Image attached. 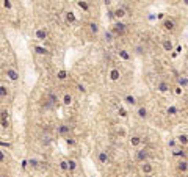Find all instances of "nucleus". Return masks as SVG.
Wrapping results in <instances>:
<instances>
[{"label": "nucleus", "instance_id": "f257e3e1", "mask_svg": "<svg viewBox=\"0 0 188 177\" xmlns=\"http://www.w3.org/2000/svg\"><path fill=\"white\" fill-rule=\"evenodd\" d=\"M111 33H113V36L116 38V36H122L126 32H127V25L126 24H122V22H116L113 27H111V30H110Z\"/></svg>", "mask_w": 188, "mask_h": 177}, {"label": "nucleus", "instance_id": "f03ea898", "mask_svg": "<svg viewBox=\"0 0 188 177\" xmlns=\"http://www.w3.org/2000/svg\"><path fill=\"white\" fill-rule=\"evenodd\" d=\"M5 75H6L9 80H13V81L19 80V72H17L16 69H13V67H6V69H5Z\"/></svg>", "mask_w": 188, "mask_h": 177}, {"label": "nucleus", "instance_id": "7ed1b4c3", "mask_svg": "<svg viewBox=\"0 0 188 177\" xmlns=\"http://www.w3.org/2000/svg\"><path fill=\"white\" fill-rule=\"evenodd\" d=\"M46 100H47L52 107H55V105L58 104V96H57V94L53 92V91H49L47 96H46Z\"/></svg>", "mask_w": 188, "mask_h": 177}, {"label": "nucleus", "instance_id": "20e7f679", "mask_svg": "<svg viewBox=\"0 0 188 177\" xmlns=\"http://www.w3.org/2000/svg\"><path fill=\"white\" fill-rule=\"evenodd\" d=\"M163 27H165V30H168V32H174V28H176V22H174V19L168 17V19H165Z\"/></svg>", "mask_w": 188, "mask_h": 177}, {"label": "nucleus", "instance_id": "39448f33", "mask_svg": "<svg viewBox=\"0 0 188 177\" xmlns=\"http://www.w3.org/2000/svg\"><path fill=\"white\" fill-rule=\"evenodd\" d=\"M137 160L138 161H141V163H144L146 160H147V157H149V154H147V151H146V149H140V151L137 152Z\"/></svg>", "mask_w": 188, "mask_h": 177}, {"label": "nucleus", "instance_id": "423d86ee", "mask_svg": "<svg viewBox=\"0 0 188 177\" xmlns=\"http://www.w3.org/2000/svg\"><path fill=\"white\" fill-rule=\"evenodd\" d=\"M171 88H169V85L166 83V81H158L157 83V91L158 92H168Z\"/></svg>", "mask_w": 188, "mask_h": 177}, {"label": "nucleus", "instance_id": "0eeeda50", "mask_svg": "<svg viewBox=\"0 0 188 177\" xmlns=\"http://www.w3.org/2000/svg\"><path fill=\"white\" fill-rule=\"evenodd\" d=\"M126 16V8H116L115 11H113V17H116V19H122Z\"/></svg>", "mask_w": 188, "mask_h": 177}, {"label": "nucleus", "instance_id": "6e6552de", "mask_svg": "<svg viewBox=\"0 0 188 177\" xmlns=\"http://www.w3.org/2000/svg\"><path fill=\"white\" fill-rule=\"evenodd\" d=\"M97 160H99V163H100V165H107V161H108V154H107L105 151L99 152V155H97Z\"/></svg>", "mask_w": 188, "mask_h": 177}, {"label": "nucleus", "instance_id": "1a4fd4ad", "mask_svg": "<svg viewBox=\"0 0 188 177\" xmlns=\"http://www.w3.org/2000/svg\"><path fill=\"white\" fill-rule=\"evenodd\" d=\"M58 133H60V135H69V133H71V126H68V124L60 126V127H58Z\"/></svg>", "mask_w": 188, "mask_h": 177}, {"label": "nucleus", "instance_id": "9d476101", "mask_svg": "<svg viewBox=\"0 0 188 177\" xmlns=\"http://www.w3.org/2000/svg\"><path fill=\"white\" fill-rule=\"evenodd\" d=\"M47 38V32H46V28H38L36 30V39H46Z\"/></svg>", "mask_w": 188, "mask_h": 177}, {"label": "nucleus", "instance_id": "9b49d317", "mask_svg": "<svg viewBox=\"0 0 188 177\" xmlns=\"http://www.w3.org/2000/svg\"><path fill=\"white\" fill-rule=\"evenodd\" d=\"M172 155L174 157H186V151H185V149H174V151H172ZM186 160V158H185Z\"/></svg>", "mask_w": 188, "mask_h": 177}, {"label": "nucleus", "instance_id": "f8f14e48", "mask_svg": "<svg viewBox=\"0 0 188 177\" xmlns=\"http://www.w3.org/2000/svg\"><path fill=\"white\" fill-rule=\"evenodd\" d=\"M172 41L171 39H163V49H165V52H171L172 50Z\"/></svg>", "mask_w": 188, "mask_h": 177}, {"label": "nucleus", "instance_id": "ddd939ff", "mask_svg": "<svg viewBox=\"0 0 188 177\" xmlns=\"http://www.w3.org/2000/svg\"><path fill=\"white\" fill-rule=\"evenodd\" d=\"M124 102L129 104V105H135V104H137V97L132 96V94H127V96L124 97Z\"/></svg>", "mask_w": 188, "mask_h": 177}, {"label": "nucleus", "instance_id": "4468645a", "mask_svg": "<svg viewBox=\"0 0 188 177\" xmlns=\"http://www.w3.org/2000/svg\"><path fill=\"white\" fill-rule=\"evenodd\" d=\"M186 165H188L186 160H180V161L177 163V169H179L180 172H186V168H188Z\"/></svg>", "mask_w": 188, "mask_h": 177}, {"label": "nucleus", "instance_id": "2eb2a0df", "mask_svg": "<svg viewBox=\"0 0 188 177\" xmlns=\"http://www.w3.org/2000/svg\"><path fill=\"white\" fill-rule=\"evenodd\" d=\"M137 115H138V118H141V119L147 118V108H146V107H140L138 111H137Z\"/></svg>", "mask_w": 188, "mask_h": 177}, {"label": "nucleus", "instance_id": "dca6fc26", "mask_svg": "<svg viewBox=\"0 0 188 177\" xmlns=\"http://www.w3.org/2000/svg\"><path fill=\"white\" fill-rule=\"evenodd\" d=\"M141 169H143V172L149 174V172H152V165H151L149 161H144V163H143V166H141Z\"/></svg>", "mask_w": 188, "mask_h": 177}, {"label": "nucleus", "instance_id": "f3484780", "mask_svg": "<svg viewBox=\"0 0 188 177\" xmlns=\"http://www.w3.org/2000/svg\"><path fill=\"white\" fill-rule=\"evenodd\" d=\"M119 77H121V72H119L118 69H111V71H110V78H111L113 81L119 80Z\"/></svg>", "mask_w": 188, "mask_h": 177}, {"label": "nucleus", "instance_id": "a211bd4d", "mask_svg": "<svg viewBox=\"0 0 188 177\" xmlns=\"http://www.w3.org/2000/svg\"><path fill=\"white\" fill-rule=\"evenodd\" d=\"M77 6L83 11H89V3L88 2H77Z\"/></svg>", "mask_w": 188, "mask_h": 177}, {"label": "nucleus", "instance_id": "6ab92c4d", "mask_svg": "<svg viewBox=\"0 0 188 177\" xmlns=\"http://www.w3.org/2000/svg\"><path fill=\"white\" fill-rule=\"evenodd\" d=\"M66 77H68V72H66L64 69H60V71L57 72V78H58V80H66Z\"/></svg>", "mask_w": 188, "mask_h": 177}, {"label": "nucleus", "instance_id": "aec40b11", "mask_svg": "<svg viewBox=\"0 0 188 177\" xmlns=\"http://www.w3.org/2000/svg\"><path fill=\"white\" fill-rule=\"evenodd\" d=\"M63 104L64 105H71L72 104V96H71V94H64V96H63Z\"/></svg>", "mask_w": 188, "mask_h": 177}, {"label": "nucleus", "instance_id": "412c9836", "mask_svg": "<svg viewBox=\"0 0 188 177\" xmlns=\"http://www.w3.org/2000/svg\"><path fill=\"white\" fill-rule=\"evenodd\" d=\"M89 30H91L94 35H96V33L99 32V24H97V22H91V24H89Z\"/></svg>", "mask_w": 188, "mask_h": 177}, {"label": "nucleus", "instance_id": "4be33fe9", "mask_svg": "<svg viewBox=\"0 0 188 177\" xmlns=\"http://www.w3.org/2000/svg\"><path fill=\"white\" fill-rule=\"evenodd\" d=\"M118 55H119L121 58H122V60H130V58H132V57L129 55V53H127V50H119V52H118Z\"/></svg>", "mask_w": 188, "mask_h": 177}, {"label": "nucleus", "instance_id": "5701e85b", "mask_svg": "<svg viewBox=\"0 0 188 177\" xmlns=\"http://www.w3.org/2000/svg\"><path fill=\"white\" fill-rule=\"evenodd\" d=\"M130 144L132 146H140L141 144V138L140 137H132L130 138Z\"/></svg>", "mask_w": 188, "mask_h": 177}, {"label": "nucleus", "instance_id": "b1692460", "mask_svg": "<svg viewBox=\"0 0 188 177\" xmlns=\"http://www.w3.org/2000/svg\"><path fill=\"white\" fill-rule=\"evenodd\" d=\"M77 168V161L75 160H68V171H74Z\"/></svg>", "mask_w": 188, "mask_h": 177}, {"label": "nucleus", "instance_id": "393cba45", "mask_svg": "<svg viewBox=\"0 0 188 177\" xmlns=\"http://www.w3.org/2000/svg\"><path fill=\"white\" fill-rule=\"evenodd\" d=\"M8 96V88L6 86H0V99H3Z\"/></svg>", "mask_w": 188, "mask_h": 177}, {"label": "nucleus", "instance_id": "a878e982", "mask_svg": "<svg viewBox=\"0 0 188 177\" xmlns=\"http://www.w3.org/2000/svg\"><path fill=\"white\" fill-rule=\"evenodd\" d=\"M27 163H30V166H33V168H39V163H41V161L36 160V158H30Z\"/></svg>", "mask_w": 188, "mask_h": 177}, {"label": "nucleus", "instance_id": "bb28decb", "mask_svg": "<svg viewBox=\"0 0 188 177\" xmlns=\"http://www.w3.org/2000/svg\"><path fill=\"white\" fill-rule=\"evenodd\" d=\"M177 140H179V143H180V144H183V146H185V144H186V140H188L186 133H182V135H179V138H177Z\"/></svg>", "mask_w": 188, "mask_h": 177}, {"label": "nucleus", "instance_id": "cd10ccee", "mask_svg": "<svg viewBox=\"0 0 188 177\" xmlns=\"http://www.w3.org/2000/svg\"><path fill=\"white\" fill-rule=\"evenodd\" d=\"M36 53H39V55H47V49H43V47H35Z\"/></svg>", "mask_w": 188, "mask_h": 177}, {"label": "nucleus", "instance_id": "c85d7f7f", "mask_svg": "<svg viewBox=\"0 0 188 177\" xmlns=\"http://www.w3.org/2000/svg\"><path fill=\"white\" fill-rule=\"evenodd\" d=\"M179 85L182 86V89L186 88V78L185 77H179Z\"/></svg>", "mask_w": 188, "mask_h": 177}, {"label": "nucleus", "instance_id": "c756f323", "mask_svg": "<svg viewBox=\"0 0 188 177\" xmlns=\"http://www.w3.org/2000/svg\"><path fill=\"white\" fill-rule=\"evenodd\" d=\"M66 19H68L69 22H75V16H74V13H66Z\"/></svg>", "mask_w": 188, "mask_h": 177}, {"label": "nucleus", "instance_id": "7c9ffc66", "mask_svg": "<svg viewBox=\"0 0 188 177\" xmlns=\"http://www.w3.org/2000/svg\"><path fill=\"white\" fill-rule=\"evenodd\" d=\"M60 168H61L63 171H68V160H61V161H60Z\"/></svg>", "mask_w": 188, "mask_h": 177}, {"label": "nucleus", "instance_id": "2f4dec72", "mask_svg": "<svg viewBox=\"0 0 188 177\" xmlns=\"http://www.w3.org/2000/svg\"><path fill=\"white\" fill-rule=\"evenodd\" d=\"M105 39L108 41V43H110V41H113V39H115V36H113V33H111L110 30H108V32H105Z\"/></svg>", "mask_w": 188, "mask_h": 177}, {"label": "nucleus", "instance_id": "473e14b6", "mask_svg": "<svg viewBox=\"0 0 188 177\" xmlns=\"http://www.w3.org/2000/svg\"><path fill=\"white\" fill-rule=\"evenodd\" d=\"M177 111H179V110H177L176 107H169V108H168V115H176Z\"/></svg>", "mask_w": 188, "mask_h": 177}, {"label": "nucleus", "instance_id": "72a5a7b5", "mask_svg": "<svg viewBox=\"0 0 188 177\" xmlns=\"http://www.w3.org/2000/svg\"><path fill=\"white\" fill-rule=\"evenodd\" d=\"M50 143H52V138H50V137H44V138H43V144H44V146H49Z\"/></svg>", "mask_w": 188, "mask_h": 177}, {"label": "nucleus", "instance_id": "f704fd0d", "mask_svg": "<svg viewBox=\"0 0 188 177\" xmlns=\"http://www.w3.org/2000/svg\"><path fill=\"white\" fill-rule=\"evenodd\" d=\"M118 113H119V116H121V118H126V116H127V111L124 110V108H119Z\"/></svg>", "mask_w": 188, "mask_h": 177}, {"label": "nucleus", "instance_id": "c9c22d12", "mask_svg": "<svg viewBox=\"0 0 188 177\" xmlns=\"http://www.w3.org/2000/svg\"><path fill=\"white\" fill-rule=\"evenodd\" d=\"M0 115H2V121H6V119H8V116H9V113H8L6 110H3Z\"/></svg>", "mask_w": 188, "mask_h": 177}, {"label": "nucleus", "instance_id": "e433bc0d", "mask_svg": "<svg viewBox=\"0 0 188 177\" xmlns=\"http://www.w3.org/2000/svg\"><path fill=\"white\" fill-rule=\"evenodd\" d=\"M5 160H6V154H5L3 151H0V161H2V163H3Z\"/></svg>", "mask_w": 188, "mask_h": 177}, {"label": "nucleus", "instance_id": "4c0bfd02", "mask_svg": "<svg viewBox=\"0 0 188 177\" xmlns=\"http://www.w3.org/2000/svg\"><path fill=\"white\" fill-rule=\"evenodd\" d=\"M66 143H68L69 146H74V144H75V140H74V138H69V137H68V140H66Z\"/></svg>", "mask_w": 188, "mask_h": 177}, {"label": "nucleus", "instance_id": "58836bf2", "mask_svg": "<svg viewBox=\"0 0 188 177\" xmlns=\"http://www.w3.org/2000/svg\"><path fill=\"white\" fill-rule=\"evenodd\" d=\"M3 6H5L6 9H11V6H13V3H11V2H8V0H6V2H3Z\"/></svg>", "mask_w": 188, "mask_h": 177}, {"label": "nucleus", "instance_id": "ea45409f", "mask_svg": "<svg viewBox=\"0 0 188 177\" xmlns=\"http://www.w3.org/2000/svg\"><path fill=\"white\" fill-rule=\"evenodd\" d=\"M176 94H182V88H180V86L176 88Z\"/></svg>", "mask_w": 188, "mask_h": 177}]
</instances>
